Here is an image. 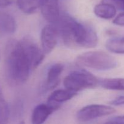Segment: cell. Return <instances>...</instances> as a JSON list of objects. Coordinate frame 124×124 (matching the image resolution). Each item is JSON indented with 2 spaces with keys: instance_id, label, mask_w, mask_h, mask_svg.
Wrapping results in <instances>:
<instances>
[{
  "instance_id": "obj_1",
  "label": "cell",
  "mask_w": 124,
  "mask_h": 124,
  "mask_svg": "<svg viewBox=\"0 0 124 124\" xmlns=\"http://www.w3.org/2000/svg\"><path fill=\"white\" fill-rule=\"evenodd\" d=\"M57 24L59 35L68 47L93 48L96 46L98 35L92 27L79 23L65 13L61 15Z\"/></svg>"
},
{
  "instance_id": "obj_2",
  "label": "cell",
  "mask_w": 124,
  "mask_h": 124,
  "mask_svg": "<svg viewBox=\"0 0 124 124\" xmlns=\"http://www.w3.org/2000/svg\"><path fill=\"white\" fill-rule=\"evenodd\" d=\"M6 73L15 83H23L29 79L32 70L31 64L20 41L11 39L6 45L4 53Z\"/></svg>"
},
{
  "instance_id": "obj_3",
  "label": "cell",
  "mask_w": 124,
  "mask_h": 124,
  "mask_svg": "<svg viewBox=\"0 0 124 124\" xmlns=\"http://www.w3.org/2000/svg\"><path fill=\"white\" fill-rule=\"evenodd\" d=\"M75 63L81 67L105 71L117 66V61L110 54L102 51H92L79 55Z\"/></svg>"
},
{
  "instance_id": "obj_4",
  "label": "cell",
  "mask_w": 124,
  "mask_h": 124,
  "mask_svg": "<svg viewBox=\"0 0 124 124\" xmlns=\"http://www.w3.org/2000/svg\"><path fill=\"white\" fill-rule=\"evenodd\" d=\"M65 89L75 92L96 87L99 84V80L93 74L85 70H76L72 71L64 80Z\"/></svg>"
},
{
  "instance_id": "obj_5",
  "label": "cell",
  "mask_w": 124,
  "mask_h": 124,
  "mask_svg": "<svg viewBox=\"0 0 124 124\" xmlns=\"http://www.w3.org/2000/svg\"><path fill=\"white\" fill-rule=\"evenodd\" d=\"M116 112L113 107L101 104H92L82 108L76 114V117L81 122H86L99 117L112 115Z\"/></svg>"
},
{
  "instance_id": "obj_6",
  "label": "cell",
  "mask_w": 124,
  "mask_h": 124,
  "mask_svg": "<svg viewBox=\"0 0 124 124\" xmlns=\"http://www.w3.org/2000/svg\"><path fill=\"white\" fill-rule=\"evenodd\" d=\"M19 41L29 58L32 70L36 69L43 61L45 53L34 40L29 36H25Z\"/></svg>"
},
{
  "instance_id": "obj_7",
  "label": "cell",
  "mask_w": 124,
  "mask_h": 124,
  "mask_svg": "<svg viewBox=\"0 0 124 124\" xmlns=\"http://www.w3.org/2000/svg\"><path fill=\"white\" fill-rule=\"evenodd\" d=\"M59 30L56 24H49L44 27L41 33V42L44 53H50L58 42Z\"/></svg>"
},
{
  "instance_id": "obj_8",
  "label": "cell",
  "mask_w": 124,
  "mask_h": 124,
  "mask_svg": "<svg viewBox=\"0 0 124 124\" xmlns=\"http://www.w3.org/2000/svg\"><path fill=\"white\" fill-rule=\"evenodd\" d=\"M39 7L47 21L50 24L58 23L61 16L59 0H39Z\"/></svg>"
},
{
  "instance_id": "obj_9",
  "label": "cell",
  "mask_w": 124,
  "mask_h": 124,
  "mask_svg": "<svg viewBox=\"0 0 124 124\" xmlns=\"http://www.w3.org/2000/svg\"><path fill=\"white\" fill-rule=\"evenodd\" d=\"M76 95V92L67 89L56 90L52 92L49 96L47 99V104L53 107L56 110H57L59 108L61 103L70 100Z\"/></svg>"
},
{
  "instance_id": "obj_10",
  "label": "cell",
  "mask_w": 124,
  "mask_h": 124,
  "mask_svg": "<svg viewBox=\"0 0 124 124\" xmlns=\"http://www.w3.org/2000/svg\"><path fill=\"white\" fill-rule=\"evenodd\" d=\"M54 111H56L55 109L48 104L38 105L33 110L31 124H44Z\"/></svg>"
},
{
  "instance_id": "obj_11",
  "label": "cell",
  "mask_w": 124,
  "mask_h": 124,
  "mask_svg": "<svg viewBox=\"0 0 124 124\" xmlns=\"http://www.w3.org/2000/svg\"><path fill=\"white\" fill-rule=\"evenodd\" d=\"M63 69L64 67L60 63H56L50 67L47 72L46 79V87L47 89H53L58 84Z\"/></svg>"
},
{
  "instance_id": "obj_12",
  "label": "cell",
  "mask_w": 124,
  "mask_h": 124,
  "mask_svg": "<svg viewBox=\"0 0 124 124\" xmlns=\"http://www.w3.org/2000/svg\"><path fill=\"white\" fill-rule=\"evenodd\" d=\"M17 29V24L13 16L7 13H0V33L6 35L14 33Z\"/></svg>"
},
{
  "instance_id": "obj_13",
  "label": "cell",
  "mask_w": 124,
  "mask_h": 124,
  "mask_svg": "<svg viewBox=\"0 0 124 124\" xmlns=\"http://www.w3.org/2000/svg\"><path fill=\"white\" fill-rule=\"evenodd\" d=\"M94 13L100 18L110 19L116 16V9L109 4L102 2L96 5L94 8Z\"/></svg>"
},
{
  "instance_id": "obj_14",
  "label": "cell",
  "mask_w": 124,
  "mask_h": 124,
  "mask_svg": "<svg viewBox=\"0 0 124 124\" xmlns=\"http://www.w3.org/2000/svg\"><path fill=\"white\" fill-rule=\"evenodd\" d=\"M102 87L111 90L124 91V78H105L99 81Z\"/></svg>"
},
{
  "instance_id": "obj_15",
  "label": "cell",
  "mask_w": 124,
  "mask_h": 124,
  "mask_svg": "<svg viewBox=\"0 0 124 124\" xmlns=\"http://www.w3.org/2000/svg\"><path fill=\"white\" fill-rule=\"evenodd\" d=\"M107 49L116 54H124V38H115L108 40L105 44Z\"/></svg>"
},
{
  "instance_id": "obj_16",
  "label": "cell",
  "mask_w": 124,
  "mask_h": 124,
  "mask_svg": "<svg viewBox=\"0 0 124 124\" xmlns=\"http://www.w3.org/2000/svg\"><path fill=\"white\" fill-rule=\"evenodd\" d=\"M17 4L23 13L31 14L39 7V0H17Z\"/></svg>"
},
{
  "instance_id": "obj_17",
  "label": "cell",
  "mask_w": 124,
  "mask_h": 124,
  "mask_svg": "<svg viewBox=\"0 0 124 124\" xmlns=\"http://www.w3.org/2000/svg\"><path fill=\"white\" fill-rule=\"evenodd\" d=\"M9 116V107L0 87V124H7Z\"/></svg>"
},
{
  "instance_id": "obj_18",
  "label": "cell",
  "mask_w": 124,
  "mask_h": 124,
  "mask_svg": "<svg viewBox=\"0 0 124 124\" xmlns=\"http://www.w3.org/2000/svg\"><path fill=\"white\" fill-rule=\"evenodd\" d=\"M102 2L109 4L116 9L124 10V0H102Z\"/></svg>"
},
{
  "instance_id": "obj_19",
  "label": "cell",
  "mask_w": 124,
  "mask_h": 124,
  "mask_svg": "<svg viewBox=\"0 0 124 124\" xmlns=\"http://www.w3.org/2000/svg\"><path fill=\"white\" fill-rule=\"evenodd\" d=\"M113 23L116 25L124 26V12L120 13L113 20Z\"/></svg>"
},
{
  "instance_id": "obj_20",
  "label": "cell",
  "mask_w": 124,
  "mask_h": 124,
  "mask_svg": "<svg viewBox=\"0 0 124 124\" xmlns=\"http://www.w3.org/2000/svg\"><path fill=\"white\" fill-rule=\"evenodd\" d=\"M111 105H115V106H119V105H124V96H120L117 97L116 99H113L110 102Z\"/></svg>"
},
{
  "instance_id": "obj_21",
  "label": "cell",
  "mask_w": 124,
  "mask_h": 124,
  "mask_svg": "<svg viewBox=\"0 0 124 124\" xmlns=\"http://www.w3.org/2000/svg\"><path fill=\"white\" fill-rule=\"evenodd\" d=\"M111 119L116 124H124V115L114 117Z\"/></svg>"
},
{
  "instance_id": "obj_22",
  "label": "cell",
  "mask_w": 124,
  "mask_h": 124,
  "mask_svg": "<svg viewBox=\"0 0 124 124\" xmlns=\"http://www.w3.org/2000/svg\"><path fill=\"white\" fill-rule=\"evenodd\" d=\"M12 3V0H0V7H7Z\"/></svg>"
},
{
  "instance_id": "obj_23",
  "label": "cell",
  "mask_w": 124,
  "mask_h": 124,
  "mask_svg": "<svg viewBox=\"0 0 124 124\" xmlns=\"http://www.w3.org/2000/svg\"><path fill=\"white\" fill-rule=\"evenodd\" d=\"M103 124H116L115 123V122H114V121H113V120L111 119L109 120L108 121H107V122H105V123Z\"/></svg>"
},
{
  "instance_id": "obj_24",
  "label": "cell",
  "mask_w": 124,
  "mask_h": 124,
  "mask_svg": "<svg viewBox=\"0 0 124 124\" xmlns=\"http://www.w3.org/2000/svg\"><path fill=\"white\" fill-rule=\"evenodd\" d=\"M19 124H25V122H24V121H21V122Z\"/></svg>"
}]
</instances>
